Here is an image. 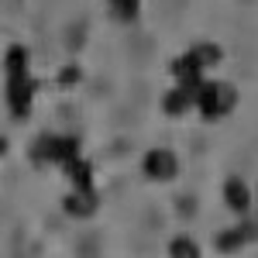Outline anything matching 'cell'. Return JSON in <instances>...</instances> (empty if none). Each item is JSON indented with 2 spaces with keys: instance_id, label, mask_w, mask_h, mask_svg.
Listing matches in <instances>:
<instances>
[{
  "instance_id": "12",
  "label": "cell",
  "mask_w": 258,
  "mask_h": 258,
  "mask_svg": "<svg viewBox=\"0 0 258 258\" xmlns=\"http://www.w3.org/2000/svg\"><path fill=\"white\" fill-rule=\"evenodd\" d=\"M169 255L172 258H197L200 248L193 238H186V234H179V238H172V244H169Z\"/></svg>"
},
{
  "instance_id": "2",
  "label": "cell",
  "mask_w": 258,
  "mask_h": 258,
  "mask_svg": "<svg viewBox=\"0 0 258 258\" xmlns=\"http://www.w3.org/2000/svg\"><path fill=\"white\" fill-rule=\"evenodd\" d=\"M234 103V93L224 86V83H214V80H203L200 90L193 93V107L200 110L203 120H220Z\"/></svg>"
},
{
  "instance_id": "8",
  "label": "cell",
  "mask_w": 258,
  "mask_h": 258,
  "mask_svg": "<svg viewBox=\"0 0 258 258\" xmlns=\"http://www.w3.org/2000/svg\"><path fill=\"white\" fill-rule=\"evenodd\" d=\"M62 172L69 176L73 189H93V165L83 159V152L76 155V159H69V162H66V165H62Z\"/></svg>"
},
{
  "instance_id": "15",
  "label": "cell",
  "mask_w": 258,
  "mask_h": 258,
  "mask_svg": "<svg viewBox=\"0 0 258 258\" xmlns=\"http://www.w3.org/2000/svg\"><path fill=\"white\" fill-rule=\"evenodd\" d=\"M4 152H7V141H4V138H0V155H4Z\"/></svg>"
},
{
  "instance_id": "5",
  "label": "cell",
  "mask_w": 258,
  "mask_h": 258,
  "mask_svg": "<svg viewBox=\"0 0 258 258\" xmlns=\"http://www.w3.org/2000/svg\"><path fill=\"white\" fill-rule=\"evenodd\" d=\"M203 66H200L189 52H182L176 62H172V80H176V86H182V90H189V93H197L200 83H203Z\"/></svg>"
},
{
  "instance_id": "9",
  "label": "cell",
  "mask_w": 258,
  "mask_h": 258,
  "mask_svg": "<svg viewBox=\"0 0 258 258\" xmlns=\"http://www.w3.org/2000/svg\"><path fill=\"white\" fill-rule=\"evenodd\" d=\"M189 107H193V93L182 90V86H172V90L162 97V110H165L169 117H182Z\"/></svg>"
},
{
  "instance_id": "7",
  "label": "cell",
  "mask_w": 258,
  "mask_h": 258,
  "mask_svg": "<svg viewBox=\"0 0 258 258\" xmlns=\"http://www.w3.org/2000/svg\"><path fill=\"white\" fill-rule=\"evenodd\" d=\"M62 207H66V214L69 217H93L97 214V189H73L69 197L62 200Z\"/></svg>"
},
{
  "instance_id": "10",
  "label": "cell",
  "mask_w": 258,
  "mask_h": 258,
  "mask_svg": "<svg viewBox=\"0 0 258 258\" xmlns=\"http://www.w3.org/2000/svg\"><path fill=\"white\" fill-rule=\"evenodd\" d=\"M189 55H193L203 69H210V66H217V62H220V55H224V52H220V45H214V41H200V45H193V48H189Z\"/></svg>"
},
{
  "instance_id": "14",
  "label": "cell",
  "mask_w": 258,
  "mask_h": 258,
  "mask_svg": "<svg viewBox=\"0 0 258 258\" xmlns=\"http://www.w3.org/2000/svg\"><path fill=\"white\" fill-rule=\"evenodd\" d=\"M76 76H80V69H66V73H62V86H73Z\"/></svg>"
},
{
  "instance_id": "4",
  "label": "cell",
  "mask_w": 258,
  "mask_h": 258,
  "mask_svg": "<svg viewBox=\"0 0 258 258\" xmlns=\"http://www.w3.org/2000/svg\"><path fill=\"white\" fill-rule=\"evenodd\" d=\"M141 169L155 182H172L179 176V159H176V152H169V148H152V152H145Z\"/></svg>"
},
{
  "instance_id": "1",
  "label": "cell",
  "mask_w": 258,
  "mask_h": 258,
  "mask_svg": "<svg viewBox=\"0 0 258 258\" xmlns=\"http://www.w3.org/2000/svg\"><path fill=\"white\" fill-rule=\"evenodd\" d=\"M4 76H7V107L11 117L24 120L35 103V76H31V59L24 45H11L4 55Z\"/></svg>"
},
{
  "instance_id": "13",
  "label": "cell",
  "mask_w": 258,
  "mask_h": 258,
  "mask_svg": "<svg viewBox=\"0 0 258 258\" xmlns=\"http://www.w3.org/2000/svg\"><path fill=\"white\" fill-rule=\"evenodd\" d=\"M107 4H110L114 18H120V21H135L141 11V0H107Z\"/></svg>"
},
{
  "instance_id": "3",
  "label": "cell",
  "mask_w": 258,
  "mask_h": 258,
  "mask_svg": "<svg viewBox=\"0 0 258 258\" xmlns=\"http://www.w3.org/2000/svg\"><path fill=\"white\" fill-rule=\"evenodd\" d=\"M31 155L41 165H59L62 169L69 159L80 155V138H73V135H41L31 148Z\"/></svg>"
},
{
  "instance_id": "6",
  "label": "cell",
  "mask_w": 258,
  "mask_h": 258,
  "mask_svg": "<svg viewBox=\"0 0 258 258\" xmlns=\"http://www.w3.org/2000/svg\"><path fill=\"white\" fill-rule=\"evenodd\" d=\"M224 203L234 210V214H251V189H248V182L238 176H231L224 182Z\"/></svg>"
},
{
  "instance_id": "11",
  "label": "cell",
  "mask_w": 258,
  "mask_h": 258,
  "mask_svg": "<svg viewBox=\"0 0 258 258\" xmlns=\"http://www.w3.org/2000/svg\"><path fill=\"white\" fill-rule=\"evenodd\" d=\"M241 244H248V231L244 224L234 231H220L217 234V251H241Z\"/></svg>"
}]
</instances>
